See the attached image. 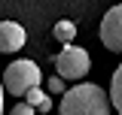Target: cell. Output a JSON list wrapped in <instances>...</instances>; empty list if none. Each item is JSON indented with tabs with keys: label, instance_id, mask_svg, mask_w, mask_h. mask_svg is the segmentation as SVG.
<instances>
[{
	"label": "cell",
	"instance_id": "2",
	"mask_svg": "<svg viewBox=\"0 0 122 115\" xmlns=\"http://www.w3.org/2000/svg\"><path fill=\"white\" fill-rule=\"evenodd\" d=\"M43 82V73L40 67L28 61V58H21V61H12L6 70H3V88L12 94V97H25L30 88H37Z\"/></svg>",
	"mask_w": 122,
	"mask_h": 115
},
{
	"label": "cell",
	"instance_id": "4",
	"mask_svg": "<svg viewBox=\"0 0 122 115\" xmlns=\"http://www.w3.org/2000/svg\"><path fill=\"white\" fill-rule=\"evenodd\" d=\"M101 43H104V49L122 55V3L107 9V15L101 18Z\"/></svg>",
	"mask_w": 122,
	"mask_h": 115
},
{
	"label": "cell",
	"instance_id": "11",
	"mask_svg": "<svg viewBox=\"0 0 122 115\" xmlns=\"http://www.w3.org/2000/svg\"><path fill=\"white\" fill-rule=\"evenodd\" d=\"M3 91L6 88H3V79H0V115H3Z\"/></svg>",
	"mask_w": 122,
	"mask_h": 115
},
{
	"label": "cell",
	"instance_id": "7",
	"mask_svg": "<svg viewBox=\"0 0 122 115\" xmlns=\"http://www.w3.org/2000/svg\"><path fill=\"white\" fill-rule=\"evenodd\" d=\"M110 103H113V109L122 115V64L116 67L113 79H110Z\"/></svg>",
	"mask_w": 122,
	"mask_h": 115
},
{
	"label": "cell",
	"instance_id": "1",
	"mask_svg": "<svg viewBox=\"0 0 122 115\" xmlns=\"http://www.w3.org/2000/svg\"><path fill=\"white\" fill-rule=\"evenodd\" d=\"M58 109L61 115H110V97L101 85L82 82V85L64 91Z\"/></svg>",
	"mask_w": 122,
	"mask_h": 115
},
{
	"label": "cell",
	"instance_id": "8",
	"mask_svg": "<svg viewBox=\"0 0 122 115\" xmlns=\"http://www.w3.org/2000/svg\"><path fill=\"white\" fill-rule=\"evenodd\" d=\"M52 33L58 36L61 43H73V36H76V24H73V21H67V18H64V21H58V24L52 27Z\"/></svg>",
	"mask_w": 122,
	"mask_h": 115
},
{
	"label": "cell",
	"instance_id": "3",
	"mask_svg": "<svg viewBox=\"0 0 122 115\" xmlns=\"http://www.w3.org/2000/svg\"><path fill=\"white\" fill-rule=\"evenodd\" d=\"M52 64H55V73H58L61 79H86V73L92 70V55L86 49H79V45L67 43L61 49V55L52 58Z\"/></svg>",
	"mask_w": 122,
	"mask_h": 115
},
{
	"label": "cell",
	"instance_id": "9",
	"mask_svg": "<svg viewBox=\"0 0 122 115\" xmlns=\"http://www.w3.org/2000/svg\"><path fill=\"white\" fill-rule=\"evenodd\" d=\"M46 91H49V94H64V82H61V76L46 79Z\"/></svg>",
	"mask_w": 122,
	"mask_h": 115
},
{
	"label": "cell",
	"instance_id": "10",
	"mask_svg": "<svg viewBox=\"0 0 122 115\" xmlns=\"http://www.w3.org/2000/svg\"><path fill=\"white\" fill-rule=\"evenodd\" d=\"M12 115H34V106H30V103H15Z\"/></svg>",
	"mask_w": 122,
	"mask_h": 115
},
{
	"label": "cell",
	"instance_id": "5",
	"mask_svg": "<svg viewBox=\"0 0 122 115\" xmlns=\"http://www.w3.org/2000/svg\"><path fill=\"white\" fill-rule=\"evenodd\" d=\"M25 27L15 24V21H0V52L3 55H12L25 45Z\"/></svg>",
	"mask_w": 122,
	"mask_h": 115
},
{
	"label": "cell",
	"instance_id": "6",
	"mask_svg": "<svg viewBox=\"0 0 122 115\" xmlns=\"http://www.w3.org/2000/svg\"><path fill=\"white\" fill-rule=\"evenodd\" d=\"M25 103H30L34 109H40V112H52L55 106H52V97H49V91H43V88H30L28 94H25Z\"/></svg>",
	"mask_w": 122,
	"mask_h": 115
}]
</instances>
